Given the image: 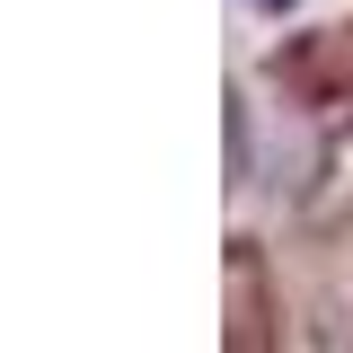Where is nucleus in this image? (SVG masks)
Listing matches in <instances>:
<instances>
[{"instance_id": "f257e3e1", "label": "nucleus", "mask_w": 353, "mask_h": 353, "mask_svg": "<svg viewBox=\"0 0 353 353\" xmlns=\"http://www.w3.org/2000/svg\"><path fill=\"white\" fill-rule=\"evenodd\" d=\"M256 9H292V0H256Z\"/></svg>"}]
</instances>
